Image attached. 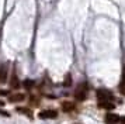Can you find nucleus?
Segmentation results:
<instances>
[{"mask_svg": "<svg viewBox=\"0 0 125 124\" xmlns=\"http://www.w3.org/2000/svg\"><path fill=\"white\" fill-rule=\"evenodd\" d=\"M63 85H65V86H70V85H72V76H70V75H66V76H65Z\"/></svg>", "mask_w": 125, "mask_h": 124, "instance_id": "obj_13", "label": "nucleus"}, {"mask_svg": "<svg viewBox=\"0 0 125 124\" xmlns=\"http://www.w3.org/2000/svg\"><path fill=\"white\" fill-rule=\"evenodd\" d=\"M38 116H40V118H42V120H45V118H56L58 112L56 110H42Z\"/></svg>", "mask_w": 125, "mask_h": 124, "instance_id": "obj_4", "label": "nucleus"}, {"mask_svg": "<svg viewBox=\"0 0 125 124\" xmlns=\"http://www.w3.org/2000/svg\"><path fill=\"white\" fill-rule=\"evenodd\" d=\"M4 104H6L4 101H3V100H0V106H4Z\"/></svg>", "mask_w": 125, "mask_h": 124, "instance_id": "obj_17", "label": "nucleus"}, {"mask_svg": "<svg viewBox=\"0 0 125 124\" xmlns=\"http://www.w3.org/2000/svg\"><path fill=\"white\" fill-rule=\"evenodd\" d=\"M7 68H9V63L0 65V82L1 83L7 82Z\"/></svg>", "mask_w": 125, "mask_h": 124, "instance_id": "obj_5", "label": "nucleus"}, {"mask_svg": "<svg viewBox=\"0 0 125 124\" xmlns=\"http://www.w3.org/2000/svg\"><path fill=\"white\" fill-rule=\"evenodd\" d=\"M119 90L125 96V66L122 68V76H121V83H119Z\"/></svg>", "mask_w": 125, "mask_h": 124, "instance_id": "obj_9", "label": "nucleus"}, {"mask_svg": "<svg viewBox=\"0 0 125 124\" xmlns=\"http://www.w3.org/2000/svg\"><path fill=\"white\" fill-rule=\"evenodd\" d=\"M104 121L107 124H118L119 117H118V114H115V113H107L104 116Z\"/></svg>", "mask_w": 125, "mask_h": 124, "instance_id": "obj_3", "label": "nucleus"}, {"mask_svg": "<svg viewBox=\"0 0 125 124\" xmlns=\"http://www.w3.org/2000/svg\"><path fill=\"white\" fill-rule=\"evenodd\" d=\"M10 86H11L13 89H17V87H20V82H18L17 73H13V75H11V80H10Z\"/></svg>", "mask_w": 125, "mask_h": 124, "instance_id": "obj_7", "label": "nucleus"}, {"mask_svg": "<svg viewBox=\"0 0 125 124\" xmlns=\"http://www.w3.org/2000/svg\"><path fill=\"white\" fill-rule=\"evenodd\" d=\"M73 109H74L73 103H70V101H63L62 103V110L63 112H70V110H73Z\"/></svg>", "mask_w": 125, "mask_h": 124, "instance_id": "obj_10", "label": "nucleus"}, {"mask_svg": "<svg viewBox=\"0 0 125 124\" xmlns=\"http://www.w3.org/2000/svg\"><path fill=\"white\" fill-rule=\"evenodd\" d=\"M34 80H31V79H27V80H24V82H23V86H24V87H25V89H32V86H34Z\"/></svg>", "mask_w": 125, "mask_h": 124, "instance_id": "obj_12", "label": "nucleus"}, {"mask_svg": "<svg viewBox=\"0 0 125 124\" xmlns=\"http://www.w3.org/2000/svg\"><path fill=\"white\" fill-rule=\"evenodd\" d=\"M97 97H98V101H113V93L107 89H98L97 90Z\"/></svg>", "mask_w": 125, "mask_h": 124, "instance_id": "obj_2", "label": "nucleus"}, {"mask_svg": "<svg viewBox=\"0 0 125 124\" xmlns=\"http://www.w3.org/2000/svg\"><path fill=\"white\" fill-rule=\"evenodd\" d=\"M0 116H4V117H9L10 114H9V113H7L6 110H0Z\"/></svg>", "mask_w": 125, "mask_h": 124, "instance_id": "obj_14", "label": "nucleus"}, {"mask_svg": "<svg viewBox=\"0 0 125 124\" xmlns=\"http://www.w3.org/2000/svg\"><path fill=\"white\" fill-rule=\"evenodd\" d=\"M119 123H121V124H125V117H122V118H119Z\"/></svg>", "mask_w": 125, "mask_h": 124, "instance_id": "obj_16", "label": "nucleus"}, {"mask_svg": "<svg viewBox=\"0 0 125 124\" xmlns=\"http://www.w3.org/2000/svg\"><path fill=\"white\" fill-rule=\"evenodd\" d=\"M25 99V95L24 93H13V95L9 96V100L11 103H18V101H23Z\"/></svg>", "mask_w": 125, "mask_h": 124, "instance_id": "obj_6", "label": "nucleus"}, {"mask_svg": "<svg viewBox=\"0 0 125 124\" xmlns=\"http://www.w3.org/2000/svg\"><path fill=\"white\" fill-rule=\"evenodd\" d=\"M16 112L17 113H21V114H24V116H27V117H32V114H31V110L30 109H27V107H17L16 109Z\"/></svg>", "mask_w": 125, "mask_h": 124, "instance_id": "obj_8", "label": "nucleus"}, {"mask_svg": "<svg viewBox=\"0 0 125 124\" xmlns=\"http://www.w3.org/2000/svg\"><path fill=\"white\" fill-rule=\"evenodd\" d=\"M9 95V92H7V90H1L0 89V96H7Z\"/></svg>", "mask_w": 125, "mask_h": 124, "instance_id": "obj_15", "label": "nucleus"}, {"mask_svg": "<svg viewBox=\"0 0 125 124\" xmlns=\"http://www.w3.org/2000/svg\"><path fill=\"white\" fill-rule=\"evenodd\" d=\"M74 97L76 100L83 101L87 97V85L86 83H80L77 87H76V92H74Z\"/></svg>", "mask_w": 125, "mask_h": 124, "instance_id": "obj_1", "label": "nucleus"}, {"mask_svg": "<svg viewBox=\"0 0 125 124\" xmlns=\"http://www.w3.org/2000/svg\"><path fill=\"white\" fill-rule=\"evenodd\" d=\"M98 106L103 107V109H114V104H113V101H98Z\"/></svg>", "mask_w": 125, "mask_h": 124, "instance_id": "obj_11", "label": "nucleus"}]
</instances>
